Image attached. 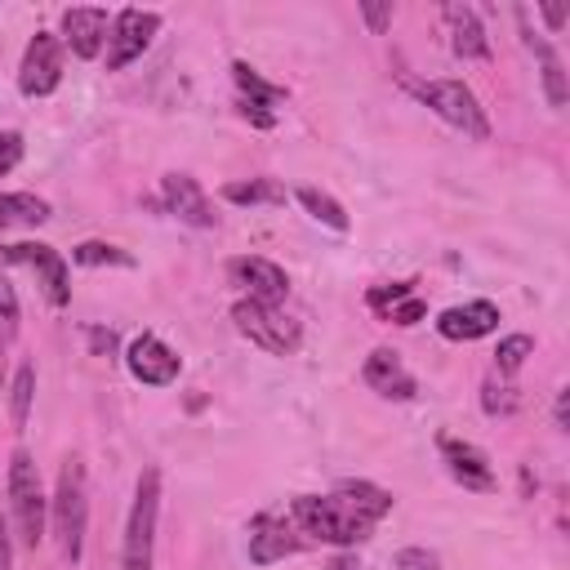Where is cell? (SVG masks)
<instances>
[{"label": "cell", "mask_w": 570, "mask_h": 570, "mask_svg": "<svg viewBox=\"0 0 570 570\" xmlns=\"http://www.w3.org/2000/svg\"><path fill=\"white\" fill-rule=\"evenodd\" d=\"M227 281L245 294V298H258V303H285L289 298V276L281 263L263 258V254H236L227 263Z\"/></svg>", "instance_id": "cell-10"}, {"label": "cell", "mask_w": 570, "mask_h": 570, "mask_svg": "<svg viewBox=\"0 0 570 570\" xmlns=\"http://www.w3.org/2000/svg\"><path fill=\"white\" fill-rule=\"evenodd\" d=\"M31 401H36V361H22L13 370V383H9V423H13V432L27 428Z\"/></svg>", "instance_id": "cell-24"}, {"label": "cell", "mask_w": 570, "mask_h": 570, "mask_svg": "<svg viewBox=\"0 0 570 570\" xmlns=\"http://www.w3.org/2000/svg\"><path fill=\"white\" fill-rule=\"evenodd\" d=\"M436 450H441V463H445V472H450L454 485L476 490V494L499 490V476H494L490 454H485L481 445H472V441H463V436H436Z\"/></svg>", "instance_id": "cell-11"}, {"label": "cell", "mask_w": 570, "mask_h": 570, "mask_svg": "<svg viewBox=\"0 0 570 570\" xmlns=\"http://www.w3.org/2000/svg\"><path fill=\"white\" fill-rule=\"evenodd\" d=\"M517 405H521V387H517L512 379L490 374V379L481 383V410H485L490 419H508V414H517Z\"/></svg>", "instance_id": "cell-26"}, {"label": "cell", "mask_w": 570, "mask_h": 570, "mask_svg": "<svg viewBox=\"0 0 570 570\" xmlns=\"http://www.w3.org/2000/svg\"><path fill=\"white\" fill-rule=\"evenodd\" d=\"M303 548V534L294 525H285V517L276 512H258L249 521V561L254 566H272L281 557H294Z\"/></svg>", "instance_id": "cell-17"}, {"label": "cell", "mask_w": 570, "mask_h": 570, "mask_svg": "<svg viewBox=\"0 0 570 570\" xmlns=\"http://www.w3.org/2000/svg\"><path fill=\"white\" fill-rule=\"evenodd\" d=\"M392 566H396V570H436L441 557H436L432 548H401V552L392 557Z\"/></svg>", "instance_id": "cell-32"}, {"label": "cell", "mask_w": 570, "mask_h": 570, "mask_svg": "<svg viewBox=\"0 0 570 570\" xmlns=\"http://www.w3.org/2000/svg\"><path fill=\"white\" fill-rule=\"evenodd\" d=\"M0 263L4 267H31L40 276V289H45L49 307H67L71 303L67 258L53 245H45V240H13V245H0Z\"/></svg>", "instance_id": "cell-7"}, {"label": "cell", "mask_w": 570, "mask_h": 570, "mask_svg": "<svg viewBox=\"0 0 570 570\" xmlns=\"http://www.w3.org/2000/svg\"><path fill=\"white\" fill-rule=\"evenodd\" d=\"M107 31H111V18L107 9H62V45L76 53V58H98L107 49Z\"/></svg>", "instance_id": "cell-18"}, {"label": "cell", "mask_w": 570, "mask_h": 570, "mask_svg": "<svg viewBox=\"0 0 570 570\" xmlns=\"http://www.w3.org/2000/svg\"><path fill=\"white\" fill-rule=\"evenodd\" d=\"M62 85V40L53 31H36L27 40L22 67H18V89L27 98H45Z\"/></svg>", "instance_id": "cell-9"}, {"label": "cell", "mask_w": 570, "mask_h": 570, "mask_svg": "<svg viewBox=\"0 0 570 570\" xmlns=\"http://www.w3.org/2000/svg\"><path fill=\"white\" fill-rule=\"evenodd\" d=\"M294 200H298L316 223H325L330 232H347V209H343L330 191H321V187H298V191H294Z\"/></svg>", "instance_id": "cell-25"}, {"label": "cell", "mask_w": 570, "mask_h": 570, "mask_svg": "<svg viewBox=\"0 0 570 570\" xmlns=\"http://www.w3.org/2000/svg\"><path fill=\"white\" fill-rule=\"evenodd\" d=\"M160 200H165V209H169L178 223H191V227H214V223H218V214H214L205 187H200L191 174H165V178H160Z\"/></svg>", "instance_id": "cell-15"}, {"label": "cell", "mask_w": 570, "mask_h": 570, "mask_svg": "<svg viewBox=\"0 0 570 570\" xmlns=\"http://www.w3.org/2000/svg\"><path fill=\"white\" fill-rule=\"evenodd\" d=\"M18 321H22V307H18V289L0 276V347H9L13 343V334H18Z\"/></svg>", "instance_id": "cell-29"}, {"label": "cell", "mask_w": 570, "mask_h": 570, "mask_svg": "<svg viewBox=\"0 0 570 570\" xmlns=\"http://www.w3.org/2000/svg\"><path fill=\"white\" fill-rule=\"evenodd\" d=\"M232 80H236V89H240V116L245 120H254L258 129H272L276 125V102H285V85H272V80H263L249 62H232Z\"/></svg>", "instance_id": "cell-14"}, {"label": "cell", "mask_w": 570, "mask_h": 570, "mask_svg": "<svg viewBox=\"0 0 570 570\" xmlns=\"http://www.w3.org/2000/svg\"><path fill=\"white\" fill-rule=\"evenodd\" d=\"M566 405H570V387H561V392H557V410H552V414H557V428H561V432H566Z\"/></svg>", "instance_id": "cell-38"}, {"label": "cell", "mask_w": 570, "mask_h": 570, "mask_svg": "<svg viewBox=\"0 0 570 570\" xmlns=\"http://www.w3.org/2000/svg\"><path fill=\"white\" fill-rule=\"evenodd\" d=\"M0 570H13V530L4 517H0Z\"/></svg>", "instance_id": "cell-36"}, {"label": "cell", "mask_w": 570, "mask_h": 570, "mask_svg": "<svg viewBox=\"0 0 570 570\" xmlns=\"http://www.w3.org/2000/svg\"><path fill=\"white\" fill-rule=\"evenodd\" d=\"M499 330V307L490 298H472V303H454L436 316V334L450 343H472Z\"/></svg>", "instance_id": "cell-16"}, {"label": "cell", "mask_w": 570, "mask_h": 570, "mask_svg": "<svg viewBox=\"0 0 570 570\" xmlns=\"http://www.w3.org/2000/svg\"><path fill=\"white\" fill-rule=\"evenodd\" d=\"M361 379L370 392H379L387 401H414L419 396V379L405 370L401 352H392V347H374L361 365Z\"/></svg>", "instance_id": "cell-13"}, {"label": "cell", "mask_w": 570, "mask_h": 570, "mask_svg": "<svg viewBox=\"0 0 570 570\" xmlns=\"http://www.w3.org/2000/svg\"><path fill=\"white\" fill-rule=\"evenodd\" d=\"M156 31H160L156 9H120L111 18V31H107V71H120L134 58H142Z\"/></svg>", "instance_id": "cell-8"}, {"label": "cell", "mask_w": 570, "mask_h": 570, "mask_svg": "<svg viewBox=\"0 0 570 570\" xmlns=\"http://www.w3.org/2000/svg\"><path fill=\"white\" fill-rule=\"evenodd\" d=\"M285 187L276 178H236V183H223V200L227 205H285Z\"/></svg>", "instance_id": "cell-23"}, {"label": "cell", "mask_w": 570, "mask_h": 570, "mask_svg": "<svg viewBox=\"0 0 570 570\" xmlns=\"http://www.w3.org/2000/svg\"><path fill=\"white\" fill-rule=\"evenodd\" d=\"M441 22H445V31H450V49L459 53V58H490V36H485V27H481V18H476V9L472 4H445L441 9Z\"/></svg>", "instance_id": "cell-20"}, {"label": "cell", "mask_w": 570, "mask_h": 570, "mask_svg": "<svg viewBox=\"0 0 570 570\" xmlns=\"http://www.w3.org/2000/svg\"><path fill=\"white\" fill-rule=\"evenodd\" d=\"M125 370H129L138 383H147V387H169V383L178 379V370H183V356H178L165 338L138 334V338H129V347H125Z\"/></svg>", "instance_id": "cell-12"}, {"label": "cell", "mask_w": 570, "mask_h": 570, "mask_svg": "<svg viewBox=\"0 0 570 570\" xmlns=\"http://www.w3.org/2000/svg\"><path fill=\"white\" fill-rule=\"evenodd\" d=\"M232 325L240 338H249L254 347H263L267 356H294L303 347V330L294 316H285V307L276 303H258V298H236L232 303Z\"/></svg>", "instance_id": "cell-5"}, {"label": "cell", "mask_w": 570, "mask_h": 570, "mask_svg": "<svg viewBox=\"0 0 570 570\" xmlns=\"http://www.w3.org/2000/svg\"><path fill=\"white\" fill-rule=\"evenodd\" d=\"M22 160V134L18 129H0V178L13 174Z\"/></svg>", "instance_id": "cell-33"}, {"label": "cell", "mask_w": 570, "mask_h": 570, "mask_svg": "<svg viewBox=\"0 0 570 570\" xmlns=\"http://www.w3.org/2000/svg\"><path fill=\"white\" fill-rule=\"evenodd\" d=\"M539 18H543L552 31H561V27H566V18H570V9H566V4H539Z\"/></svg>", "instance_id": "cell-37"}, {"label": "cell", "mask_w": 570, "mask_h": 570, "mask_svg": "<svg viewBox=\"0 0 570 570\" xmlns=\"http://www.w3.org/2000/svg\"><path fill=\"white\" fill-rule=\"evenodd\" d=\"M423 316H428V303H423L419 294H405V298H396V303L383 312V321H392V325H405V330H410V325H419Z\"/></svg>", "instance_id": "cell-30"}, {"label": "cell", "mask_w": 570, "mask_h": 570, "mask_svg": "<svg viewBox=\"0 0 570 570\" xmlns=\"http://www.w3.org/2000/svg\"><path fill=\"white\" fill-rule=\"evenodd\" d=\"M347 566H352V557H334L330 561V570H347Z\"/></svg>", "instance_id": "cell-39"}, {"label": "cell", "mask_w": 570, "mask_h": 570, "mask_svg": "<svg viewBox=\"0 0 570 570\" xmlns=\"http://www.w3.org/2000/svg\"><path fill=\"white\" fill-rule=\"evenodd\" d=\"M330 494H338L356 517H365L370 525H379L387 512H392V490H383V485H374V481H365V476H347V481H338Z\"/></svg>", "instance_id": "cell-21"}, {"label": "cell", "mask_w": 570, "mask_h": 570, "mask_svg": "<svg viewBox=\"0 0 570 570\" xmlns=\"http://www.w3.org/2000/svg\"><path fill=\"white\" fill-rule=\"evenodd\" d=\"M517 22H521V40H525V49L539 58V76H543V94H548V102L561 111L566 107V98H570V85H566V67H561V53L530 27V13L525 9H517Z\"/></svg>", "instance_id": "cell-19"}, {"label": "cell", "mask_w": 570, "mask_h": 570, "mask_svg": "<svg viewBox=\"0 0 570 570\" xmlns=\"http://www.w3.org/2000/svg\"><path fill=\"white\" fill-rule=\"evenodd\" d=\"M71 263H80V267H134V254H125L120 245H107V240H80L71 249Z\"/></svg>", "instance_id": "cell-27"}, {"label": "cell", "mask_w": 570, "mask_h": 570, "mask_svg": "<svg viewBox=\"0 0 570 570\" xmlns=\"http://www.w3.org/2000/svg\"><path fill=\"white\" fill-rule=\"evenodd\" d=\"M89 347H94V356H111L116 352V334L111 330H89Z\"/></svg>", "instance_id": "cell-35"}, {"label": "cell", "mask_w": 570, "mask_h": 570, "mask_svg": "<svg viewBox=\"0 0 570 570\" xmlns=\"http://www.w3.org/2000/svg\"><path fill=\"white\" fill-rule=\"evenodd\" d=\"M49 218H53V209H49L45 196H36V191H0V232L4 227H40Z\"/></svg>", "instance_id": "cell-22"}, {"label": "cell", "mask_w": 570, "mask_h": 570, "mask_svg": "<svg viewBox=\"0 0 570 570\" xmlns=\"http://www.w3.org/2000/svg\"><path fill=\"white\" fill-rule=\"evenodd\" d=\"M414 94H419L450 129H459V134H468V138H476V142L490 138V116H485L481 98H476L463 80H423V85H414Z\"/></svg>", "instance_id": "cell-6"}, {"label": "cell", "mask_w": 570, "mask_h": 570, "mask_svg": "<svg viewBox=\"0 0 570 570\" xmlns=\"http://www.w3.org/2000/svg\"><path fill=\"white\" fill-rule=\"evenodd\" d=\"M361 18H365V27L374 36H383L392 27V4H361Z\"/></svg>", "instance_id": "cell-34"}, {"label": "cell", "mask_w": 570, "mask_h": 570, "mask_svg": "<svg viewBox=\"0 0 570 570\" xmlns=\"http://www.w3.org/2000/svg\"><path fill=\"white\" fill-rule=\"evenodd\" d=\"M405 294H414V285H410V281H396V285H379V289H370L365 303H370V312L383 316V312H387L396 298H405Z\"/></svg>", "instance_id": "cell-31"}, {"label": "cell", "mask_w": 570, "mask_h": 570, "mask_svg": "<svg viewBox=\"0 0 570 570\" xmlns=\"http://www.w3.org/2000/svg\"><path fill=\"white\" fill-rule=\"evenodd\" d=\"M9 517H13V530H18L22 548L36 552L45 543L49 499H45V485H40V468L22 445L9 454Z\"/></svg>", "instance_id": "cell-3"}, {"label": "cell", "mask_w": 570, "mask_h": 570, "mask_svg": "<svg viewBox=\"0 0 570 570\" xmlns=\"http://www.w3.org/2000/svg\"><path fill=\"white\" fill-rule=\"evenodd\" d=\"M156 521H160V468H142L134 481V503L125 517L120 570H151L156 552Z\"/></svg>", "instance_id": "cell-4"}, {"label": "cell", "mask_w": 570, "mask_h": 570, "mask_svg": "<svg viewBox=\"0 0 570 570\" xmlns=\"http://www.w3.org/2000/svg\"><path fill=\"white\" fill-rule=\"evenodd\" d=\"M530 356H534V338L530 334H503L499 347H494V374L512 379Z\"/></svg>", "instance_id": "cell-28"}, {"label": "cell", "mask_w": 570, "mask_h": 570, "mask_svg": "<svg viewBox=\"0 0 570 570\" xmlns=\"http://www.w3.org/2000/svg\"><path fill=\"white\" fill-rule=\"evenodd\" d=\"M289 517H294L298 534L330 543V548H356L374 534V525L365 517H356L338 494H298L289 503Z\"/></svg>", "instance_id": "cell-1"}, {"label": "cell", "mask_w": 570, "mask_h": 570, "mask_svg": "<svg viewBox=\"0 0 570 570\" xmlns=\"http://www.w3.org/2000/svg\"><path fill=\"white\" fill-rule=\"evenodd\" d=\"M49 525H53L62 561L80 566L85 525H89V490H85V463L80 459H62V468H58V485L49 499Z\"/></svg>", "instance_id": "cell-2"}]
</instances>
